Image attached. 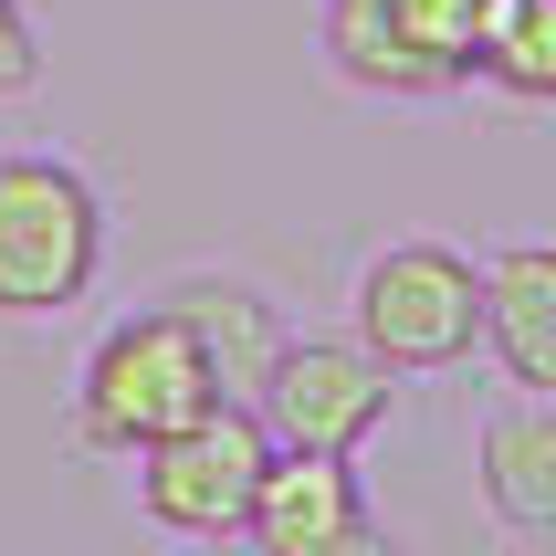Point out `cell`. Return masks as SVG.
Returning <instances> with one entry per match:
<instances>
[{
    "label": "cell",
    "mask_w": 556,
    "mask_h": 556,
    "mask_svg": "<svg viewBox=\"0 0 556 556\" xmlns=\"http://www.w3.org/2000/svg\"><path fill=\"white\" fill-rule=\"evenodd\" d=\"M242 535L263 556H378V515H368V494H357V452L274 441V472H263Z\"/></svg>",
    "instance_id": "cell-6"
},
{
    "label": "cell",
    "mask_w": 556,
    "mask_h": 556,
    "mask_svg": "<svg viewBox=\"0 0 556 556\" xmlns=\"http://www.w3.org/2000/svg\"><path fill=\"white\" fill-rule=\"evenodd\" d=\"M326 63H337L357 94H431L420 53L400 42L389 0H326Z\"/></svg>",
    "instance_id": "cell-11"
},
{
    "label": "cell",
    "mask_w": 556,
    "mask_h": 556,
    "mask_svg": "<svg viewBox=\"0 0 556 556\" xmlns=\"http://www.w3.org/2000/svg\"><path fill=\"white\" fill-rule=\"evenodd\" d=\"M389 389L400 368L378 357L368 337H283L274 378H263V420L274 441H305V452H357V441L389 420Z\"/></svg>",
    "instance_id": "cell-5"
},
{
    "label": "cell",
    "mask_w": 556,
    "mask_h": 556,
    "mask_svg": "<svg viewBox=\"0 0 556 556\" xmlns=\"http://www.w3.org/2000/svg\"><path fill=\"white\" fill-rule=\"evenodd\" d=\"M472 494L494 515L504 535H526V546H556V400H526L483 420L472 441Z\"/></svg>",
    "instance_id": "cell-8"
},
{
    "label": "cell",
    "mask_w": 556,
    "mask_h": 556,
    "mask_svg": "<svg viewBox=\"0 0 556 556\" xmlns=\"http://www.w3.org/2000/svg\"><path fill=\"white\" fill-rule=\"evenodd\" d=\"M274 472V420L252 400H220L200 409L189 431L148 441L137 452V515L157 535H189V546H220V535L252 526V494Z\"/></svg>",
    "instance_id": "cell-4"
},
{
    "label": "cell",
    "mask_w": 556,
    "mask_h": 556,
    "mask_svg": "<svg viewBox=\"0 0 556 556\" xmlns=\"http://www.w3.org/2000/svg\"><path fill=\"white\" fill-rule=\"evenodd\" d=\"M220 400H231V389H220L200 326L157 294V305L116 315V326L85 346V378H74V441H85V452L137 463L148 441L189 431V420H200V409H220Z\"/></svg>",
    "instance_id": "cell-1"
},
{
    "label": "cell",
    "mask_w": 556,
    "mask_h": 556,
    "mask_svg": "<svg viewBox=\"0 0 556 556\" xmlns=\"http://www.w3.org/2000/svg\"><path fill=\"white\" fill-rule=\"evenodd\" d=\"M389 22H400V42L420 53L431 94L472 85V42H483V0H389Z\"/></svg>",
    "instance_id": "cell-12"
},
{
    "label": "cell",
    "mask_w": 556,
    "mask_h": 556,
    "mask_svg": "<svg viewBox=\"0 0 556 556\" xmlns=\"http://www.w3.org/2000/svg\"><path fill=\"white\" fill-rule=\"evenodd\" d=\"M105 263V200L74 157H0V315L85 305Z\"/></svg>",
    "instance_id": "cell-2"
},
{
    "label": "cell",
    "mask_w": 556,
    "mask_h": 556,
    "mask_svg": "<svg viewBox=\"0 0 556 556\" xmlns=\"http://www.w3.org/2000/svg\"><path fill=\"white\" fill-rule=\"evenodd\" d=\"M346 315L400 378H441L483 346V263H463L452 242H378Z\"/></svg>",
    "instance_id": "cell-3"
},
{
    "label": "cell",
    "mask_w": 556,
    "mask_h": 556,
    "mask_svg": "<svg viewBox=\"0 0 556 556\" xmlns=\"http://www.w3.org/2000/svg\"><path fill=\"white\" fill-rule=\"evenodd\" d=\"M31 74H42V31H31V0H0V105H11V94H31Z\"/></svg>",
    "instance_id": "cell-13"
},
{
    "label": "cell",
    "mask_w": 556,
    "mask_h": 556,
    "mask_svg": "<svg viewBox=\"0 0 556 556\" xmlns=\"http://www.w3.org/2000/svg\"><path fill=\"white\" fill-rule=\"evenodd\" d=\"M168 305L200 326V346H211V368H220V389L231 400H263V378H274V357H283V337H274V305L252 294V283H220V274H189V283H168Z\"/></svg>",
    "instance_id": "cell-9"
},
{
    "label": "cell",
    "mask_w": 556,
    "mask_h": 556,
    "mask_svg": "<svg viewBox=\"0 0 556 556\" xmlns=\"http://www.w3.org/2000/svg\"><path fill=\"white\" fill-rule=\"evenodd\" d=\"M472 85L515 94V105H556V0H483Z\"/></svg>",
    "instance_id": "cell-10"
},
{
    "label": "cell",
    "mask_w": 556,
    "mask_h": 556,
    "mask_svg": "<svg viewBox=\"0 0 556 556\" xmlns=\"http://www.w3.org/2000/svg\"><path fill=\"white\" fill-rule=\"evenodd\" d=\"M483 346L526 400H556V242H504L483 263Z\"/></svg>",
    "instance_id": "cell-7"
}]
</instances>
